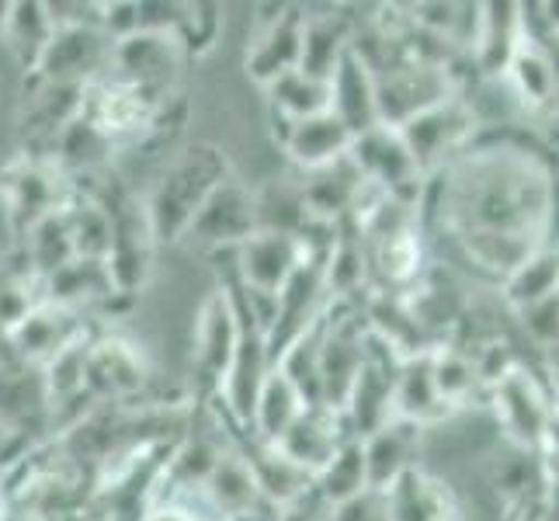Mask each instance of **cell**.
<instances>
[{
    "instance_id": "1",
    "label": "cell",
    "mask_w": 559,
    "mask_h": 521,
    "mask_svg": "<svg viewBox=\"0 0 559 521\" xmlns=\"http://www.w3.org/2000/svg\"><path fill=\"white\" fill-rule=\"evenodd\" d=\"M229 178V161L219 146L195 143L185 146L175 161L167 164L160 181L153 185V196L143 205L153 229V240H185L191 220L199 216L205 199Z\"/></svg>"
},
{
    "instance_id": "2",
    "label": "cell",
    "mask_w": 559,
    "mask_h": 521,
    "mask_svg": "<svg viewBox=\"0 0 559 521\" xmlns=\"http://www.w3.org/2000/svg\"><path fill=\"white\" fill-rule=\"evenodd\" d=\"M185 60H188V52L181 49L178 35L136 32L126 38H115L108 73L136 94H143L150 105H164L167 98L178 94Z\"/></svg>"
},
{
    "instance_id": "3",
    "label": "cell",
    "mask_w": 559,
    "mask_h": 521,
    "mask_svg": "<svg viewBox=\"0 0 559 521\" xmlns=\"http://www.w3.org/2000/svg\"><path fill=\"white\" fill-rule=\"evenodd\" d=\"M348 153H352L355 167L361 170V178L372 188L385 191V196L396 202H407V205L417 202V191L424 185L420 181L424 170L414 161L411 146L403 143L400 129L376 126L369 132H361V137H355Z\"/></svg>"
},
{
    "instance_id": "4",
    "label": "cell",
    "mask_w": 559,
    "mask_h": 521,
    "mask_svg": "<svg viewBox=\"0 0 559 521\" xmlns=\"http://www.w3.org/2000/svg\"><path fill=\"white\" fill-rule=\"evenodd\" d=\"M115 38L102 25H67L56 28L35 76L63 87H87L111 67Z\"/></svg>"
},
{
    "instance_id": "5",
    "label": "cell",
    "mask_w": 559,
    "mask_h": 521,
    "mask_svg": "<svg viewBox=\"0 0 559 521\" xmlns=\"http://www.w3.org/2000/svg\"><path fill=\"white\" fill-rule=\"evenodd\" d=\"M258 234V202L240 178H229L212 191L199 216L188 226V240L205 250H223V247H240Z\"/></svg>"
},
{
    "instance_id": "6",
    "label": "cell",
    "mask_w": 559,
    "mask_h": 521,
    "mask_svg": "<svg viewBox=\"0 0 559 521\" xmlns=\"http://www.w3.org/2000/svg\"><path fill=\"white\" fill-rule=\"evenodd\" d=\"M306 11L293 4H278L275 14L254 17V35L247 46V73L261 87H272L278 76L299 70L302 56Z\"/></svg>"
},
{
    "instance_id": "7",
    "label": "cell",
    "mask_w": 559,
    "mask_h": 521,
    "mask_svg": "<svg viewBox=\"0 0 559 521\" xmlns=\"http://www.w3.org/2000/svg\"><path fill=\"white\" fill-rule=\"evenodd\" d=\"M473 126H476L473 108L459 98H445L441 105L420 111L407 126H400V137L411 146L420 170H431L473 137Z\"/></svg>"
},
{
    "instance_id": "8",
    "label": "cell",
    "mask_w": 559,
    "mask_h": 521,
    "mask_svg": "<svg viewBox=\"0 0 559 521\" xmlns=\"http://www.w3.org/2000/svg\"><path fill=\"white\" fill-rule=\"evenodd\" d=\"M352 438L355 435L348 428V421H344V411L317 403V407H306L293 421V428L275 441V449L302 473L317 476L326 462L334 459V452L344 446V441H352Z\"/></svg>"
},
{
    "instance_id": "9",
    "label": "cell",
    "mask_w": 559,
    "mask_h": 521,
    "mask_svg": "<svg viewBox=\"0 0 559 521\" xmlns=\"http://www.w3.org/2000/svg\"><path fill=\"white\" fill-rule=\"evenodd\" d=\"M11 352L25 365H49L60 358L67 347L84 344V320L76 310H63V306L38 303L35 310L8 334Z\"/></svg>"
},
{
    "instance_id": "10",
    "label": "cell",
    "mask_w": 559,
    "mask_h": 521,
    "mask_svg": "<svg viewBox=\"0 0 559 521\" xmlns=\"http://www.w3.org/2000/svg\"><path fill=\"white\" fill-rule=\"evenodd\" d=\"M306 261V244L288 234L258 229L254 237L237 247L240 282L264 288V293H282V285L296 275V268Z\"/></svg>"
},
{
    "instance_id": "11",
    "label": "cell",
    "mask_w": 559,
    "mask_h": 521,
    "mask_svg": "<svg viewBox=\"0 0 559 521\" xmlns=\"http://www.w3.org/2000/svg\"><path fill=\"white\" fill-rule=\"evenodd\" d=\"M326 84H331V115L352 132V137H361V132L382 126L379 102H376V81L355 49H348V56H344Z\"/></svg>"
},
{
    "instance_id": "12",
    "label": "cell",
    "mask_w": 559,
    "mask_h": 521,
    "mask_svg": "<svg viewBox=\"0 0 559 521\" xmlns=\"http://www.w3.org/2000/svg\"><path fill=\"white\" fill-rule=\"evenodd\" d=\"M237 338H240V323L234 313V303H229V296L219 288V293L202 306L199 323H195V362L216 390L229 369V362H234Z\"/></svg>"
},
{
    "instance_id": "13",
    "label": "cell",
    "mask_w": 559,
    "mask_h": 521,
    "mask_svg": "<svg viewBox=\"0 0 559 521\" xmlns=\"http://www.w3.org/2000/svg\"><path fill=\"white\" fill-rule=\"evenodd\" d=\"M497 414L508 424V435L522 446H538L549 435V407L535 382L511 369L504 379H497Z\"/></svg>"
},
{
    "instance_id": "14",
    "label": "cell",
    "mask_w": 559,
    "mask_h": 521,
    "mask_svg": "<svg viewBox=\"0 0 559 521\" xmlns=\"http://www.w3.org/2000/svg\"><path fill=\"white\" fill-rule=\"evenodd\" d=\"M352 143H355L352 132L344 129L331 111H323V115H313V119L293 122L282 150L299 170H317V167L348 157Z\"/></svg>"
},
{
    "instance_id": "15",
    "label": "cell",
    "mask_w": 559,
    "mask_h": 521,
    "mask_svg": "<svg viewBox=\"0 0 559 521\" xmlns=\"http://www.w3.org/2000/svg\"><path fill=\"white\" fill-rule=\"evenodd\" d=\"M146 365L140 352L126 341H91L87 344V393L126 396L143 390Z\"/></svg>"
},
{
    "instance_id": "16",
    "label": "cell",
    "mask_w": 559,
    "mask_h": 521,
    "mask_svg": "<svg viewBox=\"0 0 559 521\" xmlns=\"http://www.w3.org/2000/svg\"><path fill=\"white\" fill-rule=\"evenodd\" d=\"M417 424L393 417L385 428L376 435L361 438V452H365V470H369V487L372 490H390L403 473H411V455H414V441H417Z\"/></svg>"
},
{
    "instance_id": "17",
    "label": "cell",
    "mask_w": 559,
    "mask_h": 521,
    "mask_svg": "<svg viewBox=\"0 0 559 521\" xmlns=\"http://www.w3.org/2000/svg\"><path fill=\"white\" fill-rule=\"evenodd\" d=\"M43 288H46V303L63 306V310H76V313H81L84 306L122 296V293H115L108 264L94 258H73L60 272H52L43 282Z\"/></svg>"
},
{
    "instance_id": "18",
    "label": "cell",
    "mask_w": 559,
    "mask_h": 521,
    "mask_svg": "<svg viewBox=\"0 0 559 521\" xmlns=\"http://www.w3.org/2000/svg\"><path fill=\"white\" fill-rule=\"evenodd\" d=\"M393 403H396V417L411 421V424H428L441 414H449V407L438 396L435 386V365L431 352H417L407 355L396 369V386H393Z\"/></svg>"
},
{
    "instance_id": "19",
    "label": "cell",
    "mask_w": 559,
    "mask_h": 521,
    "mask_svg": "<svg viewBox=\"0 0 559 521\" xmlns=\"http://www.w3.org/2000/svg\"><path fill=\"white\" fill-rule=\"evenodd\" d=\"M352 38L355 32L344 14H306L299 70L317 76V81H331L352 49Z\"/></svg>"
},
{
    "instance_id": "20",
    "label": "cell",
    "mask_w": 559,
    "mask_h": 521,
    "mask_svg": "<svg viewBox=\"0 0 559 521\" xmlns=\"http://www.w3.org/2000/svg\"><path fill=\"white\" fill-rule=\"evenodd\" d=\"M487 14H479V32H476V60L487 73H508L511 60L518 56L528 38L522 32L525 14H518V4H490L484 8Z\"/></svg>"
},
{
    "instance_id": "21",
    "label": "cell",
    "mask_w": 559,
    "mask_h": 521,
    "mask_svg": "<svg viewBox=\"0 0 559 521\" xmlns=\"http://www.w3.org/2000/svg\"><path fill=\"white\" fill-rule=\"evenodd\" d=\"M52 32H56V25H52L46 4H38V0H17V4H11V11H8L4 28H0V43L8 46L17 67L35 73Z\"/></svg>"
},
{
    "instance_id": "22",
    "label": "cell",
    "mask_w": 559,
    "mask_h": 521,
    "mask_svg": "<svg viewBox=\"0 0 559 521\" xmlns=\"http://www.w3.org/2000/svg\"><path fill=\"white\" fill-rule=\"evenodd\" d=\"M306 411L302 396L296 393V386L288 382L278 369L267 372L261 393H258V403H254V414H250V438L254 441H267V446H275V441L293 428V421Z\"/></svg>"
},
{
    "instance_id": "23",
    "label": "cell",
    "mask_w": 559,
    "mask_h": 521,
    "mask_svg": "<svg viewBox=\"0 0 559 521\" xmlns=\"http://www.w3.org/2000/svg\"><path fill=\"white\" fill-rule=\"evenodd\" d=\"M205 494L226 521L247 508H254L258 500H264L243 452H219L216 466H212V473L205 479Z\"/></svg>"
},
{
    "instance_id": "24",
    "label": "cell",
    "mask_w": 559,
    "mask_h": 521,
    "mask_svg": "<svg viewBox=\"0 0 559 521\" xmlns=\"http://www.w3.org/2000/svg\"><path fill=\"white\" fill-rule=\"evenodd\" d=\"M267 91V111L278 115L285 122H302V119H313V115L331 111V84L317 81V76L293 70L278 76V81Z\"/></svg>"
},
{
    "instance_id": "25",
    "label": "cell",
    "mask_w": 559,
    "mask_h": 521,
    "mask_svg": "<svg viewBox=\"0 0 559 521\" xmlns=\"http://www.w3.org/2000/svg\"><path fill=\"white\" fill-rule=\"evenodd\" d=\"M25 237H28L25 240V258L32 264V272L43 282L76 258L73 237H70V223H67V205L49 212L46 220H38Z\"/></svg>"
},
{
    "instance_id": "26",
    "label": "cell",
    "mask_w": 559,
    "mask_h": 521,
    "mask_svg": "<svg viewBox=\"0 0 559 521\" xmlns=\"http://www.w3.org/2000/svg\"><path fill=\"white\" fill-rule=\"evenodd\" d=\"M313 490L326 500L331 508L344 505V500L358 497L361 490H369V470H365V452L361 441L352 438L334 452V459L313 476Z\"/></svg>"
},
{
    "instance_id": "27",
    "label": "cell",
    "mask_w": 559,
    "mask_h": 521,
    "mask_svg": "<svg viewBox=\"0 0 559 521\" xmlns=\"http://www.w3.org/2000/svg\"><path fill=\"white\" fill-rule=\"evenodd\" d=\"M504 282H508L504 296L511 299L518 313L528 310L532 303L559 293V250H552V247L535 250V254H528Z\"/></svg>"
},
{
    "instance_id": "28",
    "label": "cell",
    "mask_w": 559,
    "mask_h": 521,
    "mask_svg": "<svg viewBox=\"0 0 559 521\" xmlns=\"http://www.w3.org/2000/svg\"><path fill=\"white\" fill-rule=\"evenodd\" d=\"M508 73L514 76L518 91L525 94V102L532 105H546L556 98V87H559V76L549 56L538 49V46H522L518 56L511 60Z\"/></svg>"
},
{
    "instance_id": "29",
    "label": "cell",
    "mask_w": 559,
    "mask_h": 521,
    "mask_svg": "<svg viewBox=\"0 0 559 521\" xmlns=\"http://www.w3.org/2000/svg\"><path fill=\"white\" fill-rule=\"evenodd\" d=\"M223 32V8L219 4H185L181 25H178V43L191 56H202L219 43Z\"/></svg>"
},
{
    "instance_id": "30",
    "label": "cell",
    "mask_w": 559,
    "mask_h": 521,
    "mask_svg": "<svg viewBox=\"0 0 559 521\" xmlns=\"http://www.w3.org/2000/svg\"><path fill=\"white\" fill-rule=\"evenodd\" d=\"M522 320H525V331L543 344V347H552L559 341V293L546 296L532 303L528 310H522Z\"/></svg>"
},
{
    "instance_id": "31",
    "label": "cell",
    "mask_w": 559,
    "mask_h": 521,
    "mask_svg": "<svg viewBox=\"0 0 559 521\" xmlns=\"http://www.w3.org/2000/svg\"><path fill=\"white\" fill-rule=\"evenodd\" d=\"M331 521H390V505L382 490H361L358 497L331 508Z\"/></svg>"
},
{
    "instance_id": "32",
    "label": "cell",
    "mask_w": 559,
    "mask_h": 521,
    "mask_svg": "<svg viewBox=\"0 0 559 521\" xmlns=\"http://www.w3.org/2000/svg\"><path fill=\"white\" fill-rule=\"evenodd\" d=\"M546 372H549V382H552V390L559 396V341L552 347H546Z\"/></svg>"
}]
</instances>
